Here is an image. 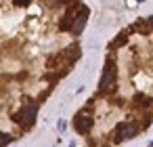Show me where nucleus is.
<instances>
[{"mask_svg":"<svg viewBox=\"0 0 153 147\" xmlns=\"http://www.w3.org/2000/svg\"><path fill=\"white\" fill-rule=\"evenodd\" d=\"M78 11H80V7L76 4L74 9H69V11L65 13V17H63V21H61V30H71V28H74V21H76Z\"/></svg>","mask_w":153,"mask_h":147,"instance_id":"obj_6","label":"nucleus"},{"mask_svg":"<svg viewBox=\"0 0 153 147\" xmlns=\"http://www.w3.org/2000/svg\"><path fill=\"white\" fill-rule=\"evenodd\" d=\"M134 101H136V105H140V107L151 105V99H149V97H145V95H136V97H134Z\"/></svg>","mask_w":153,"mask_h":147,"instance_id":"obj_7","label":"nucleus"},{"mask_svg":"<svg viewBox=\"0 0 153 147\" xmlns=\"http://www.w3.org/2000/svg\"><path fill=\"white\" fill-rule=\"evenodd\" d=\"M92 124H94V120H92L88 113H78V116H76V122H74L76 130H78L80 134H86V132H90Z\"/></svg>","mask_w":153,"mask_h":147,"instance_id":"obj_4","label":"nucleus"},{"mask_svg":"<svg viewBox=\"0 0 153 147\" xmlns=\"http://www.w3.org/2000/svg\"><path fill=\"white\" fill-rule=\"evenodd\" d=\"M138 134V126L134 122H120L113 130V139L120 143V141H126V139H132Z\"/></svg>","mask_w":153,"mask_h":147,"instance_id":"obj_3","label":"nucleus"},{"mask_svg":"<svg viewBox=\"0 0 153 147\" xmlns=\"http://www.w3.org/2000/svg\"><path fill=\"white\" fill-rule=\"evenodd\" d=\"M86 19H88V9H86V7H80V11H78V15H76V21H74V28H71V32H74L76 36L84 30Z\"/></svg>","mask_w":153,"mask_h":147,"instance_id":"obj_5","label":"nucleus"},{"mask_svg":"<svg viewBox=\"0 0 153 147\" xmlns=\"http://www.w3.org/2000/svg\"><path fill=\"white\" fill-rule=\"evenodd\" d=\"M11 141H13V137L9 132H0V147H7Z\"/></svg>","mask_w":153,"mask_h":147,"instance_id":"obj_8","label":"nucleus"},{"mask_svg":"<svg viewBox=\"0 0 153 147\" xmlns=\"http://www.w3.org/2000/svg\"><path fill=\"white\" fill-rule=\"evenodd\" d=\"M151 145H153V143H151Z\"/></svg>","mask_w":153,"mask_h":147,"instance_id":"obj_11","label":"nucleus"},{"mask_svg":"<svg viewBox=\"0 0 153 147\" xmlns=\"http://www.w3.org/2000/svg\"><path fill=\"white\" fill-rule=\"evenodd\" d=\"M36 113H38V105H36V103H25V105L13 116V118H15L17 124L30 128V126L34 124V120H36Z\"/></svg>","mask_w":153,"mask_h":147,"instance_id":"obj_2","label":"nucleus"},{"mask_svg":"<svg viewBox=\"0 0 153 147\" xmlns=\"http://www.w3.org/2000/svg\"><path fill=\"white\" fill-rule=\"evenodd\" d=\"M147 25H149V28H153V17H149V19H147Z\"/></svg>","mask_w":153,"mask_h":147,"instance_id":"obj_10","label":"nucleus"},{"mask_svg":"<svg viewBox=\"0 0 153 147\" xmlns=\"http://www.w3.org/2000/svg\"><path fill=\"white\" fill-rule=\"evenodd\" d=\"M126 40H128V36H126V34H120V38H117V40H115L111 46H120V44H124Z\"/></svg>","mask_w":153,"mask_h":147,"instance_id":"obj_9","label":"nucleus"},{"mask_svg":"<svg viewBox=\"0 0 153 147\" xmlns=\"http://www.w3.org/2000/svg\"><path fill=\"white\" fill-rule=\"evenodd\" d=\"M113 88H115V63H113V59H107L101 82H99V90L101 93H111Z\"/></svg>","mask_w":153,"mask_h":147,"instance_id":"obj_1","label":"nucleus"}]
</instances>
